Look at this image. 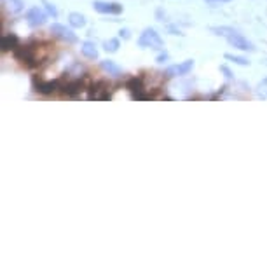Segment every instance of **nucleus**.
<instances>
[{"label":"nucleus","mask_w":267,"mask_h":267,"mask_svg":"<svg viewBox=\"0 0 267 267\" xmlns=\"http://www.w3.org/2000/svg\"><path fill=\"white\" fill-rule=\"evenodd\" d=\"M59 86H61V82H59V80H42V79H39L37 75L33 77V87H35V91H37V93H40V94L56 93V91L59 89Z\"/></svg>","instance_id":"nucleus-7"},{"label":"nucleus","mask_w":267,"mask_h":267,"mask_svg":"<svg viewBox=\"0 0 267 267\" xmlns=\"http://www.w3.org/2000/svg\"><path fill=\"white\" fill-rule=\"evenodd\" d=\"M126 89H130L131 94H133V100H136V96H140V94L145 91L143 79H141V77H131L130 80L126 82Z\"/></svg>","instance_id":"nucleus-11"},{"label":"nucleus","mask_w":267,"mask_h":267,"mask_svg":"<svg viewBox=\"0 0 267 267\" xmlns=\"http://www.w3.org/2000/svg\"><path fill=\"white\" fill-rule=\"evenodd\" d=\"M119 35H121L122 37V39H130V30H128V28H124V30H121V31H119Z\"/></svg>","instance_id":"nucleus-23"},{"label":"nucleus","mask_w":267,"mask_h":267,"mask_svg":"<svg viewBox=\"0 0 267 267\" xmlns=\"http://www.w3.org/2000/svg\"><path fill=\"white\" fill-rule=\"evenodd\" d=\"M42 4H44V7H46V11H47V14H51L53 18H58V9L54 7V4H51V2H47V0H42Z\"/></svg>","instance_id":"nucleus-20"},{"label":"nucleus","mask_w":267,"mask_h":267,"mask_svg":"<svg viewBox=\"0 0 267 267\" xmlns=\"http://www.w3.org/2000/svg\"><path fill=\"white\" fill-rule=\"evenodd\" d=\"M225 59H229V61L236 63V65H241V67H248V65H250V61H248V58H244V56L225 54Z\"/></svg>","instance_id":"nucleus-18"},{"label":"nucleus","mask_w":267,"mask_h":267,"mask_svg":"<svg viewBox=\"0 0 267 267\" xmlns=\"http://www.w3.org/2000/svg\"><path fill=\"white\" fill-rule=\"evenodd\" d=\"M68 23H70V27H74V28H82V27H86V18H84L80 12H70V16H68Z\"/></svg>","instance_id":"nucleus-14"},{"label":"nucleus","mask_w":267,"mask_h":267,"mask_svg":"<svg viewBox=\"0 0 267 267\" xmlns=\"http://www.w3.org/2000/svg\"><path fill=\"white\" fill-rule=\"evenodd\" d=\"M80 51H82V54L86 56V58H89V59H96V58H98V49H96L94 42H91V40H86V42H82Z\"/></svg>","instance_id":"nucleus-13"},{"label":"nucleus","mask_w":267,"mask_h":267,"mask_svg":"<svg viewBox=\"0 0 267 267\" xmlns=\"http://www.w3.org/2000/svg\"><path fill=\"white\" fill-rule=\"evenodd\" d=\"M2 4H4L11 12H14V14H20L25 7L23 0H2Z\"/></svg>","instance_id":"nucleus-15"},{"label":"nucleus","mask_w":267,"mask_h":267,"mask_svg":"<svg viewBox=\"0 0 267 267\" xmlns=\"http://www.w3.org/2000/svg\"><path fill=\"white\" fill-rule=\"evenodd\" d=\"M208 2H212V4H216V2H231V0H208Z\"/></svg>","instance_id":"nucleus-24"},{"label":"nucleus","mask_w":267,"mask_h":267,"mask_svg":"<svg viewBox=\"0 0 267 267\" xmlns=\"http://www.w3.org/2000/svg\"><path fill=\"white\" fill-rule=\"evenodd\" d=\"M40 46H42V42H39V40H31V42L25 44V46H18L12 53H14L16 59H18L25 68L33 70V68L40 67V63H42V59H44L42 56L39 54Z\"/></svg>","instance_id":"nucleus-1"},{"label":"nucleus","mask_w":267,"mask_h":267,"mask_svg":"<svg viewBox=\"0 0 267 267\" xmlns=\"http://www.w3.org/2000/svg\"><path fill=\"white\" fill-rule=\"evenodd\" d=\"M20 46V39L14 35V33H9V35H4L2 40H0V47H2V53H9L14 51L16 47Z\"/></svg>","instance_id":"nucleus-12"},{"label":"nucleus","mask_w":267,"mask_h":267,"mask_svg":"<svg viewBox=\"0 0 267 267\" xmlns=\"http://www.w3.org/2000/svg\"><path fill=\"white\" fill-rule=\"evenodd\" d=\"M47 20V14L39 7H31L30 11L27 12V21L31 28H37V27H42Z\"/></svg>","instance_id":"nucleus-9"},{"label":"nucleus","mask_w":267,"mask_h":267,"mask_svg":"<svg viewBox=\"0 0 267 267\" xmlns=\"http://www.w3.org/2000/svg\"><path fill=\"white\" fill-rule=\"evenodd\" d=\"M119 47H121L119 39H110V40H105V42H103V49H105L107 53H115Z\"/></svg>","instance_id":"nucleus-17"},{"label":"nucleus","mask_w":267,"mask_h":267,"mask_svg":"<svg viewBox=\"0 0 267 267\" xmlns=\"http://www.w3.org/2000/svg\"><path fill=\"white\" fill-rule=\"evenodd\" d=\"M168 58H169L168 53H159V54H157V58H156V61L157 63H166V61H168Z\"/></svg>","instance_id":"nucleus-21"},{"label":"nucleus","mask_w":267,"mask_h":267,"mask_svg":"<svg viewBox=\"0 0 267 267\" xmlns=\"http://www.w3.org/2000/svg\"><path fill=\"white\" fill-rule=\"evenodd\" d=\"M51 33L53 35H56L58 39L65 40V42L68 44H75L77 42V35H75L74 31L70 30V28H67L65 25H59V23H53L51 25Z\"/></svg>","instance_id":"nucleus-8"},{"label":"nucleus","mask_w":267,"mask_h":267,"mask_svg":"<svg viewBox=\"0 0 267 267\" xmlns=\"http://www.w3.org/2000/svg\"><path fill=\"white\" fill-rule=\"evenodd\" d=\"M194 68V59H185V61L178 63V65H171L164 70V75L168 79L173 77H182V75H187L188 72Z\"/></svg>","instance_id":"nucleus-5"},{"label":"nucleus","mask_w":267,"mask_h":267,"mask_svg":"<svg viewBox=\"0 0 267 267\" xmlns=\"http://www.w3.org/2000/svg\"><path fill=\"white\" fill-rule=\"evenodd\" d=\"M138 46L143 47V49H157V51H161L164 42H162L161 35L157 33L156 28L149 27L141 31V35L138 37Z\"/></svg>","instance_id":"nucleus-3"},{"label":"nucleus","mask_w":267,"mask_h":267,"mask_svg":"<svg viewBox=\"0 0 267 267\" xmlns=\"http://www.w3.org/2000/svg\"><path fill=\"white\" fill-rule=\"evenodd\" d=\"M102 68L105 72H108L110 75H121V68H119L114 61H110V59H105V61H102Z\"/></svg>","instance_id":"nucleus-16"},{"label":"nucleus","mask_w":267,"mask_h":267,"mask_svg":"<svg viewBox=\"0 0 267 267\" xmlns=\"http://www.w3.org/2000/svg\"><path fill=\"white\" fill-rule=\"evenodd\" d=\"M220 72H224V74H225V77H227V79H232V72L229 70V68L225 67V65H222V67H220Z\"/></svg>","instance_id":"nucleus-22"},{"label":"nucleus","mask_w":267,"mask_h":267,"mask_svg":"<svg viewBox=\"0 0 267 267\" xmlns=\"http://www.w3.org/2000/svg\"><path fill=\"white\" fill-rule=\"evenodd\" d=\"M210 30H212L215 35L224 37L232 47L240 49V51H251V53L255 51V46H253V44H251L243 33H240V31L234 30V28H231V27H212Z\"/></svg>","instance_id":"nucleus-2"},{"label":"nucleus","mask_w":267,"mask_h":267,"mask_svg":"<svg viewBox=\"0 0 267 267\" xmlns=\"http://www.w3.org/2000/svg\"><path fill=\"white\" fill-rule=\"evenodd\" d=\"M84 80L82 79H75V80H68V82L61 84L59 86V89H61L63 94H67V96H75V94H79L80 91H84Z\"/></svg>","instance_id":"nucleus-10"},{"label":"nucleus","mask_w":267,"mask_h":267,"mask_svg":"<svg viewBox=\"0 0 267 267\" xmlns=\"http://www.w3.org/2000/svg\"><path fill=\"white\" fill-rule=\"evenodd\" d=\"M93 7L96 12L100 14H114L119 16L122 12V5L117 4V2H105V0H94Z\"/></svg>","instance_id":"nucleus-6"},{"label":"nucleus","mask_w":267,"mask_h":267,"mask_svg":"<svg viewBox=\"0 0 267 267\" xmlns=\"http://www.w3.org/2000/svg\"><path fill=\"white\" fill-rule=\"evenodd\" d=\"M110 82L108 80H94V82L89 84L87 91V98L89 100H110V93H108Z\"/></svg>","instance_id":"nucleus-4"},{"label":"nucleus","mask_w":267,"mask_h":267,"mask_svg":"<svg viewBox=\"0 0 267 267\" xmlns=\"http://www.w3.org/2000/svg\"><path fill=\"white\" fill-rule=\"evenodd\" d=\"M257 94H259L260 98H267V77L259 82V86H257Z\"/></svg>","instance_id":"nucleus-19"}]
</instances>
